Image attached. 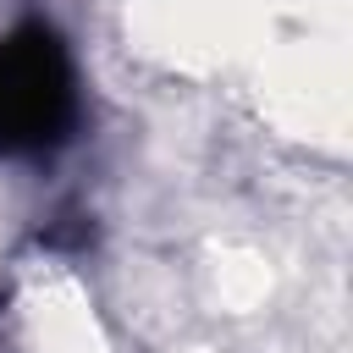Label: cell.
Listing matches in <instances>:
<instances>
[{
	"label": "cell",
	"mask_w": 353,
	"mask_h": 353,
	"mask_svg": "<svg viewBox=\"0 0 353 353\" xmlns=\"http://www.w3.org/2000/svg\"><path fill=\"white\" fill-rule=\"evenodd\" d=\"M66 105V77L55 50L17 44L0 55V132L6 138H39L55 127V110Z\"/></svg>",
	"instance_id": "cell-1"
}]
</instances>
